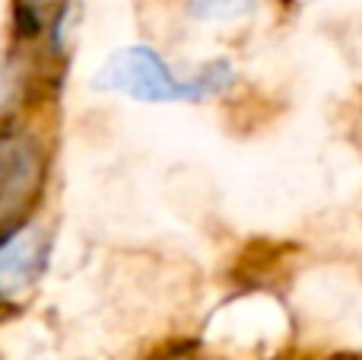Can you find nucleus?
I'll use <instances>...</instances> for the list:
<instances>
[{
  "label": "nucleus",
  "mask_w": 362,
  "mask_h": 360,
  "mask_svg": "<svg viewBox=\"0 0 362 360\" xmlns=\"http://www.w3.org/2000/svg\"><path fill=\"white\" fill-rule=\"evenodd\" d=\"M238 67L229 57L175 64L163 48L134 42L115 48L89 77V86L105 96H124L140 106H204L226 99L238 86Z\"/></svg>",
  "instance_id": "f257e3e1"
},
{
  "label": "nucleus",
  "mask_w": 362,
  "mask_h": 360,
  "mask_svg": "<svg viewBox=\"0 0 362 360\" xmlns=\"http://www.w3.org/2000/svg\"><path fill=\"white\" fill-rule=\"evenodd\" d=\"M51 134L42 115L0 125V230L42 210L51 185Z\"/></svg>",
  "instance_id": "f03ea898"
},
{
  "label": "nucleus",
  "mask_w": 362,
  "mask_h": 360,
  "mask_svg": "<svg viewBox=\"0 0 362 360\" xmlns=\"http://www.w3.org/2000/svg\"><path fill=\"white\" fill-rule=\"evenodd\" d=\"M54 255V227L38 210L35 217L0 230V316L29 306Z\"/></svg>",
  "instance_id": "7ed1b4c3"
},
{
  "label": "nucleus",
  "mask_w": 362,
  "mask_h": 360,
  "mask_svg": "<svg viewBox=\"0 0 362 360\" xmlns=\"http://www.w3.org/2000/svg\"><path fill=\"white\" fill-rule=\"evenodd\" d=\"M57 64L38 42L16 38L0 55V125L42 115L54 86Z\"/></svg>",
  "instance_id": "20e7f679"
},
{
  "label": "nucleus",
  "mask_w": 362,
  "mask_h": 360,
  "mask_svg": "<svg viewBox=\"0 0 362 360\" xmlns=\"http://www.w3.org/2000/svg\"><path fill=\"white\" fill-rule=\"evenodd\" d=\"M181 13L191 29L232 32L255 23L261 13V0H181Z\"/></svg>",
  "instance_id": "39448f33"
},
{
  "label": "nucleus",
  "mask_w": 362,
  "mask_h": 360,
  "mask_svg": "<svg viewBox=\"0 0 362 360\" xmlns=\"http://www.w3.org/2000/svg\"><path fill=\"white\" fill-rule=\"evenodd\" d=\"M156 360H216L210 354V351L204 348V344H178V348H172V351H163Z\"/></svg>",
  "instance_id": "423d86ee"
}]
</instances>
